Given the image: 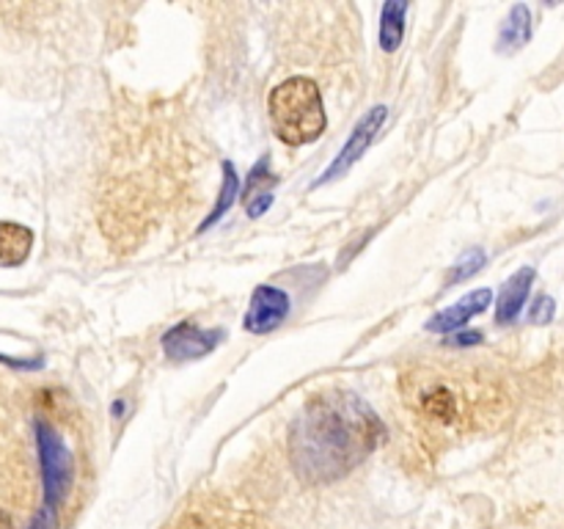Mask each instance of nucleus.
Returning a JSON list of instances; mask_svg holds the SVG:
<instances>
[{"mask_svg":"<svg viewBox=\"0 0 564 529\" xmlns=\"http://www.w3.org/2000/svg\"><path fill=\"white\" fill-rule=\"evenodd\" d=\"M273 130L286 147H306L314 143L328 127L323 94L317 83L308 77H290L270 91L268 99Z\"/></svg>","mask_w":564,"mask_h":529,"instance_id":"nucleus-2","label":"nucleus"},{"mask_svg":"<svg viewBox=\"0 0 564 529\" xmlns=\"http://www.w3.org/2000/svg\"><path fill=\"white\" fill-rule=\"evenodd\" d=\"M405 0H389L383 6V14H380V47L386 53H394L402 44V36H405Z\"/></svg>","mask_w":564,"mask_h":529,"instance_id":"nucleus-10","label":"nucleus"},{"mask_svg":"<svg viewBox=\"0 0 564 529\" xmlns=\"http://www.w3.org/2000/svg\"><path fill=\"white\" fill-rule=\"evenodd\" d=\"M532 39V11L529 6L518 3L512 6V11L507 14L505 25L499 33V47L501 50H518Z\"/></svg>","mask_w":564,"mask_h":529,"instance_id":"nucleus-11","label":"nucleus"},{"mask_svg":"<svg viewBox=\"0 0 564 529\" xmlns=\"http://www.w3.org/2000/svg\"><path fill=\"white\" fill-rule=\"evenodd\" d=\"M33 248V231L14 220H0V268H20Z\"/></svg>","mask_w":564,"mask_h":529,"instance_id":"nucleus-9","label":"nucleus"},{"mask_svg":"<svg viewBox=\"0 0 564 529\" xmlns=\"http://www.w3.org/2000/svg\"><path fill=\"white\" fill-rule=\"evenodd\" d=\"M534 268H521L505 281L499 292V306H496V323L499 325H512L521 317L523 306H527V298L532 292L534 284Z\"/></svg>","mask_w":564,"mask_h":529,"instance_id":"nucleus-8","label":"nucleus"},{"mask_svg":"<svg viewBox=\"0 0 564 529\" xmlns=\"http://www.w3.org/2000/svg\"><path fill=\"white\" fill-rule=\"evenodd\" d=\"M25 529H58V510H55V507L42 505Z\"/></svg>","mask_w":564,"mask_h":529,"instance_id":"nucleus-16","label":"nucleus"},{"mask_svg":"<svg viewBox=\"0 0 564 529\" xmlns=\"http://www.w3.org/2000/svg\"><path fill=\"white\" fill-rule=\"evenodd\" d=\"M270 204H273V196L270 193H259L253 202H248V218H259V215H264L270 209Z\"/></svg>","mask_w":564,"mask_h":529,"instance_id":"nucleus-19","label":"nucleus"},{"mask_svg":"<svg viewBox=\"0 0 564 529\" xmlns=\"http://www.w3.org/2000/svg\"><path fill=\"white\" fill-rule=\"evenodd\" d=\"M224 339V328H198L193 323H180L163 334V350L171 361H196L213 353Z\"/></svg>","mask_w":564,"mask_h":529,"instance_id":"nucleus-5","label":"nucleus"},{"mask_svg":"<svg viewBox=\"0 0 564 529\" xmlns=\"http://www.w3.org/2000/svg\"><path fill=\"white\" fill-rule=\"evenodd\" d=\"M386 116H389V108L386 105H375L372 110H367V114L361 116V121L356 125V130L350 132V138L345 141V147L339 149V154L334 158V163L328 165V169L323 171V176H319L317 182H314V187L325 185V182L330 180H339V176H345L347 171L352 169V165L361 160V154L367 152L369 143L375 141V136H378V130L383 127Z\"/></svg>","mask_w":564,"mask_h":529,"instance_id":"nucleus-4","label":"nucleus"},{"mask_svg":"<svg viewBox=\"0 0 564 529\" xmlns=\"http://www.w3.org/2000/svg\"><path fill=\"white\" fill-rule=\"evenodd\" d=\"M482 331H460V334H452L446 339V345L452 347H474V345H482Z\"/></svg>","mask_w":564,"mask_h":529,"instance_id":"nucleus-18","label":"nucleus"},{"mask_svg":"<svg viewBox=\"0 0 564 529\" xmlns=\"http://www.w3.org/2000/svg\"><path fill=\"white\" fill-rule=\"evenodd\" d=\"M33 430H36V450H39V463H42L44 505L58 510V507L64 505L66 494H69L72 477H75L72 452L66 450L58 430H55L50 422H44V419H36Z\"/></svg>","mask_w":564,"mask_h":529,"instance_id":"nucleus-3","label":"nucleus"},{"mask_svg":"<svg viewBox=\"0 0 564 529\" xmlns=\"http://www.w3.org/2000/svg\"><path fill=\"white\" fill-rule=\"evenodd\" d=\"M490 301H494V292H490L488 287L468 292L463 301L452 303V306L441 309L438 314H433V317L427 320V331H433V334H455V331H460L468 320L482 314L485 309L490 306Z\"/></svg>","mask_w":564,"mask_h":529,"instance_id":"nucleus-7","label":"nucleus"},{"mask_svg":"<svg viewBox=\"0 0 564 529\" xmlns=\"http://www.w3.org/2000/svg\"><path fill=\"white\" fill-rule=\"evenodd\" d=\"M0 361L3 364H9V367H14V369H42V358H9V356H3V353H0Z\"/></svg>","mask_w":564,"mask_h":529,"instance_id":"nucleus-20","label":"nucleus"},{"mask_svg":"<svg viewBox=\"0 0 564 529\" xmlns=\"http://www.w3.org/2000/svg\"><path fill=\"white\" fill-rule=\"evenodd\" d=\"M378 413L350 391L314 395L290 430V461L306 485H330L361 466L383 439Z\"/></svg>","mask_w":564,"mask_h":529,"instance_id":"nucleus-1","label":"nucleus"},{"mask_svg":"<svg viewBox=\"0 0 564 529\" xmlns=\"http://www.w3.org/2000/svg\"><path fill=\"white\" fill-rule=\"evenodd\" d=\"M240 176H237V171H235V165L229 163V160H226L224 163V185H220V193H218V202H215V207L209 209V215L207 218H204V224L198 226V231H207L209 226H215L218 224L220 218H224L226 213H229V207L231 204H235V198H240Z\"/></svg>","mask_w":564,"mask_h":529,"instance_id":"nucleus-12","label":"nucleus"},{"mask_svg":"<svg viewBox=\"0 0 564 529\" xmlns=\"http://www.w3.org/2000/svg\"><path fill=\"white\" fill-rule=\"evenodd\" d=\"M422 411L427 413L430 419H441V422H455L457 419V397L452 395L446 386H438V389L424 391L422 397Z\"/></svg>","mask_w":564,"mask_h":529,"instance_id":"nucleus-13","label":"nucleus"},{"mask_svg":"<svg viewBox=\"0 0 564 529\" xmlns=\"http://www.w3.org/2000/svg\"><path fill=\"white\" fill-rule=\"evenodd\" d=\"M556 314V301L551 295H540L532 303V312H529V323L534 325H549Z\"/></svg>","mask_w":564,"mask_h":529,"instance_id":"nucleus-15","label":"nucleus"},{"mask_svg":"<svg viewBox=\"0 0 564 529\" xmlns=\"http://www.w3.org/2000/svg\"><path fill=\"white\" fill-rule=\"evenodd\" d=\"M0 529H14V521H11V516L6 510H0Z\"/></svg>","mask_w":564,"mask_h":529,"instance_id":"nucleus-21","label":"nucleus"},{"mask_svg":"<svg viewBox=\"0 0 564 529\" xmlns=\"http://www.w3.org/2000/svg\"><path fill=\"white\" fill-rule=\"evenodd\" d=\"M485 264V251L482 248H471V251L463 253L460 259L455 262V268L449 270V276H446V284H457V281H466L471 279L474 273H479Z\"/></svg>","mask_w":564,"mask_h":529,"instance_id":"nucleus-14","label":"nucleus"},{"mask_svg":"<svg viewBox=\"0 0 564 529\" xmlns=\"http://www.w3.org/2000/svg\"><path fill=\"white\" fill-rule=\"evenodd\" d=\"M286 314H290V295L279 290V287L262 284L253 290L242 328L248 334H270V331H275L284 323Z\"/></svg>","mask_w":564,"mask_h":529,"instance_id":"nucleus-6","label":"nucleus"},{"mask_svg":"<svg viewBox=\"0 0 564 529\" xmlns=\"http://www.w3.org/2000/svg\"><path fill=\"white\" fill-rule=\"evenodd\" d=\"M268 169H270V158H262L257 165H253V171L248 174L246 185H242V191H240V196L246 198V202H248V196H251L253 185H259V180H268Z\"/></svg>","mask_w":564,"mask_h":529,"instance_id":"nucleus-17","label":"nucleus"}]
</instances>
